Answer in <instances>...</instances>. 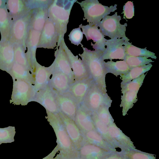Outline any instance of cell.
I'll return each instance as SVG.
<instances>
[{"instance_id": "obj_14", "label": "cell", "mask_w": 159, "mask_h": 159, "mask_svg": "<svg viewBox=\"0 0 159 159\" xmlns=\"http://www.w3.org/2000/svg\"><path fill=\"white\" fill-rule=\"evenodd\" d=\"M40 90L35 93L34 101L41 104L47 112L58 113L60 111L55 95L51 89L48 87Z\"/></svg>"}, {"instance_id": "obj_19", "label": "cell", "mask_w": 159, "mask_h": 159, "mask_svg": "<svg viewBox=\"0 0 159 159\" xmlns=\"http://www.w3.org/2000/svg\"><path fill=\"white\" fill-rule=\"evenodd\" d=\"M74 120L83 134L96 130L91 113L83 106L77 110Z\"/></svg>"}, {"instance_id": "obj_22", "label": "cell", "mask_w": 159, "mask_h": 159, "mask_svg": "<svg viewBox=\"0 0 159 159\" xmlns=\"http://www.w3.org/2000/svg\"><path fill=\"white\" fill-rule=\"evenodd\" d=\"M83 135L84 143L92 144L112 152H119L115 148L107 142L96 130L88 131L83 134Z\"/></svg>"}, {"instance_id": "obj_16", "label": "cell", "mask_w": 159, "mask_h": 159, "mask_svg": "<svg viewBox=\"0 0 159 159\" xmlns=\"http://www.w3.org/2000/svg\"><path fill=\"white\" fill-rule=\"evenodd\" d=\"M55 96L59 109L67 116L74 120L77 107L75 101L69 95L57 92Z\"/></svg>"}, {"instance_id": "obj_26", "label": "cell", "mask_w": 159, "mask_h": 159, "mask_svg": "<svg viewBox=\"0 0 159 159\" xmlns=\"http://www.w3.org/2000/svg\"><path fill=\"white\" fill-rule=\"evenodd\" d=\"M51 79V83L57 92L64 93L69 89L70 80L64 74L54 70Z\"/></svg>"}, {"instance_id": "obj_23", "label": "cell", "mask_w": 159, "mask_h": 159, "mask_svg": "<svg viewBox=\"0 0 159 159\" xmlns=\"http://www.w3.org/2000/svg\"><path fill=\"white\" fill-rule=\"evenodd\" d=\"M48 18V10L46 8H39L32 10L30 29L41 32Z\"/></svg>"}, {"instance_id": "obj_36", "label": "cell", "mask_w": 159, "mask_h": 159, "mask_svg": "<svg viewBox=\"0 0 159 159\" xmlns=\"http://www.w3.org/2000/svg\"><path fill=\"white\" fill-rule=\"evenodd\" d=\"M69 40L75 45L78 46L81 43L83 37V34L80 27L73 29L68 35Z\"/></svg>"}, {"instance_id": "obj_32", "label": "cell", "mask_w": 159, "mask_h": 159, "mask_svg": "<svg viewBox=\"0 0 159 159\" xmlns=\"http://www.w3.org/2000/svg\"><path fill=\"white\" fill-rule=\"evenodd\" d=\"M124 60L131 69L143 66L154 62L147 57H134L127 55H126Z\"/></svg>"}, {"instance_id": "obj_30", "label": "cell", "mask_w": 159, "mask_h": 159, "mask_svg": "<svg viewBox=\"0 0 159 159\" xmlns=\"http://www.w3.org/2000/svg\"><path fill=\"white\" fill-rule=\"evenodd\" d=\"M152 66L151 63L140 66L132 68L126 74L120 76L121 85L135 79L149 71Z\"/></svg>"}, {"instance_id": "obj_28", "label": "cell", "mask_w": 159, "mask_h": 159, "mask_svg": "<svg viewBox=\"0 0 159 159\" xmlns=\"http://www.w3.org/2000/svg\"><path fill=\"white\" fill-rule=\"evenodd\" d=\"M129 41V39L125 40L124 44L126 55L134 57H146L155 59H157L155 53L147 50L146 47L142 48L137 47L132 45V43H130Z\"/></svg>"}, {"instance_id": "obj_6", "label": "cell", "mask_w": 159, "mask_h": 159, "mask_svg": "<svg viewBox=\"0 0 159 159\" xmlns=\"http://www.w3.org/2000/svg\"><path fill=\"white\" fill-rule=\"evenodd\" d=\"M83 101V107L90 113L96 112L103 105L111 106L112 101L107 93H103L94 82Z\"/></svg>"}, {"instance_id": "obj_29", "label": "cell", "mask_w": 159, "mask_h": 159, "mask_svg": "<svg viewBox=\"0 0 159 159\" xmlns=\"http://www.w3.org/2000/svg\"><path fill=\"white\" fill-rule=\"evenodd\" d=\"M138 91H131L127 92L121 96L120 107H122V113L125 116L129 109L132 108L138 101L137 94Z\"/></svg>"}, {"instance_id": "obj_21", "label": "cell", "mask_w": 159, "mask_h": 159, "mask_svg": "<svg viewBox=\"0 0 159 159\" xmlns=\"http://www.w3.org/2000/svg\"><path fill=\"white\" fill-rule=\"evenodd\" d=\"M93 82V80L90 77L74 84L69 89L71 96L75 101L84 100Z\"/></svg>"}, {"instance_id": "obj_31", "label": "cell", "mask_w": 159, "mask_h": 159, "mask_svg": "<svg viewBox=\"0 0 159 159\" xmlns=\"http://www.w3.org/2000/svg\"><path fill=\"white\" fill-rule=\"evenodd\" d=\"M120 152L126 159H157L154 154L137 149H126Z\"/></svg>"}, {"instance_id": "obj_33", "label": "cell", "mask_w": 159, "mask_h": 159, "mask_svg": "<svg viewBox=\"0 0 159 159\" xmlns=\"http://www.w3.org/2000/svg\"><path fill=\"white\" fill-rule=\"evenodd\" d=\"M146 75L144 74L139 77L121 85V93L123 94L131 91H139L143 84Z\"/></svg>"}, {"instance_id": "obj_4", "label": "cell", "mask_w": 159, "mask_h": 159, "mask_svg": "<svg viewBox=\"0 0 159 159\" xmlns=\"http://www.w3.org/2000/svg\"><path fill=\"white\" fill-rule=\"evenodd\" d=\"M77 3L83 11L85 19L91 26L96 25L105 16L117 9V4L108 7L102 5L98 0H85Z\"/></svg>"}, {"instance_id": "obj_9", "label": "cell", "mask_w": 159, "mask_h": 159, "mask_svg": "<svg viewBox=\"0 0 159 159\" xmlns=\"http://www.w3.org/2000/svg\"><path fill=\"white\" fill-rule=\"evenodd\" d=\"M129 39L126 37L122 38H114L106 39L105 46L107 48L101 55L102 59L104 60L120 59L124 60L126 55L124 45L125 41Z\"/></svg>"}, {"instance_id": "obj_40", "label": "cell", "mask_w": 159, "mask_h": 159, "mask_svg": "<svg viewBox=\"0 0 159 159\" xmlns=\"http://www.w3.org/2000/svg\"><path fill=\"white\" fill-rule=\"evenodd\" d=\"M53 159H63L62 157L61 156L60 154L58 153H57L55 157H54Z\"/></svg>"}, {"instance_id": "obj_2", "label": "cell", "mask_w": 159, "mask_h": 159, "mask_svg": "<svg viewBox=\"0 0 159 159\" xmlns=\"http://www.w3.org/2000/svg\"><path fill=\"white\" fill-rule=\"evenodd\" d=\"M83 52L79 55L86 66L90 76L94 83L104 93H107L105 82L106 74L101 57L102 53L100 51L91 50L81 45Z\"/></svg>"}, {"instance_id": "obj_38", "label": "cell", "mask_w": 159, "mask_h": 159, "mask_svg": "<svg viewBox=\"0 0 159 159\" xmlns=\"http://www.w3.org/2000/svg\"><path fill=\"white\" fill-rule=\"evenodd\" d=\"M102 159H126L120 152H112Z\"/></svg>"}, {"instance_id": "obj_17", "label": "cell", "mask_w": 159, "mask_h": 159, "mask_svg": "<svg viewBox=\"0 0 159 159\" xmlns=\"http://www.w3.org/2000/svg\"><path fill=\"white\" fill-rule=\"evenodd\" d=\"M108 128L110 136L118 147L121 149V151L126 149H136L129 138L117 127L115 123L108 125Z\"/></svg>"}, {"instance_id": "obj_11", "label": "cell", "mask_w": 159, "mask_h": 159, "mask_svg": "<svg viewBox=\"0 0 159 159\" xmlns=\"http://www.w3.org/2000/svg\"><path fill=\"white\" fill-rule=\"evenodd\" d=\"M73 144L78 150L84 143L82 133L75 120L61 111L58 113Z\"/></svg>"}, {"instance_id": "obj_18", "label": "cell", "mask_w": 159, "mask_h": 159, "mask_svg": "<svg viewBox=\"0 0 159 159\" xmlns=\"http://www.w3.org/2000/svg\"><path fill=\"white\" fill-rule=\"evenodd\" d=\"M111 152L100 147L85 143L78 150V159H102Z\"/></svg>"}, {"instance_id": "obj_24", "label": "cell", "mask_w": 159, "mask_h": 159, "mask_svg": "<svg viewBox=\"0 0 159 159\" xmlns=\"http://www.w3.org/2000/svg\"><path fill=\"white\" fill-rule=\"evenodd\" d=\"M30 71L29 69L16 63L13 64L7 72L11 76L13 80H24L33 84V74Z\"/></svg>"}, {"instance_id": "obj_35", "label": "cell", "mask_w": 159, "mask_h": 159, "mask_svg": "<svg viewBox=\"0 0 159 159\" xmlns=\"http://www.w3.org/2000/svg\"><path fill=\"white\" fill-rule=\"evenodd\" d=\"M15 134L14 126H9L4 128H0V145L2 143L14 142Z\"/></svg>"}, {"instance_id": "obj_25", "label": "cell", "mask_w": 159, "mask_h": 159, "mask_svg": "<svg viewBox=\"0 0 159 159\" xmlns=\"http://www.w3.org/2000/svg\"><path fill=\"white\" fill-rule=\"evenodd\" d=\"M103 65L106 74L111 73L116 77L126 74L131 69L124 60L116 62L110 61L106 62L104 61Z\"/></svg>"}, {"instance_id": "obj_20", "label": "cell", "mask_w": 159, "mask_h": 159, "mask_svg": "<svg viewBox=\"0 0 159 159\" xmlns=\"http://www.w3.org/2000/svg\"><path fill=\"white\" fill-rule=\"evenodd\" d=\"M41 32L30 29L28 36V60L33 72L37 62L36 57V51L39 41Z\"/></svg>"}, {"instance_id": "obj_10", "label": "cell", "mask_w": 159, "mask_h": 159, "mask_svg": "<svg viewBox=\"0 0 159 159\" xmlns=\"http://www.w3.org/2000/svg\"><path fill=\"white\" fill-rule=\"evenodd\" d=\"M69 61L74 78L84 80L91 77L85 64L78 55L75 56L66 46L64 38L60 41Z\"/></svg>"}, {"instance_id": "obj_34", "label": "cell", "mask_w": 159, "mask_h": 159, "mask_svg": "<svg viewBox=\"0 0 159 159\" xmlns=\"http://www.w3.org/2000/svg\"><path fill=\"white\" fill-rule=\"evenodd\" d=\"M111 107L108 105H103L96 112L99 120L108 126L114 123V119L109 111Z\"/></svg>"}, {"instance_id": "obj_5", "label": "cell", "mask_w": 159, "mask_h": 159, "mask_svg": "<svg viewBox=\"0 0 159 159\" xmlns=\"http://www.w3.org/2000/svg\"><path fill=\"white\" fill-rule=\"evenodd\" d=\"M121 16L116 12L112 16L107 15L96 25L104 36L111 39L126 38L125 31L127 25L126 23L121 24Z\"/></svg>"}, {"instance_id": "obj_12", "label": "cell", "mask_w": 159, "mask_h": 159, "mask_svg": "<svg viewBox=\"0 0 159 159\" xmlns=\"http://www.w3.org/2000/svg\"><path fill=\"white\" fill-rule=\"evenodd\" d=\"M55 59L52 64L54 70L64 74L72 81L74 78L68 57L60 41L54 53Z\"/></svg>"}, {"instance_id": "obj_13", "label": "cell", "mask_w": 159, "mask_h": 159, "mask_svg": "<svg viewBox=\"0 0 159 159\" xmlns=\"http://www.w3.org/2000/svg\"><path fill=\"white\" fill-rule=\"evenodd\" d=\"M79 27L82 29V33L87 41L92 40L95 43L94 44H92L93 49L102 53L106 49L105 42L107 39L98 27L96 25L91 26L89 25H83L82 24L80 25Z\"/></svg>"}, {"instance_id": "obj_37", "label": "cell", "mask_w": 159, "mask_h": 159, "mask_svg": "<svg viewBox=\"0 0 159 159\" xmlns=\"http://www.w3.org/2000/svg\"><path fill=\"white\" fill-rule=\"evenodd\" d=\"M123 10V18L130 19L132 18L134 15V8L133 2H127L124 5Z\"/></svg>"}, {"instance_id": "obj_7", "label": "cell", "mask_w": 159, "mask_h": 159, "mask_svg": "<svg viewBox=\"0 0 159 159\" xmlns=\"http://www.w3.org/2000/svg\"><path fill=\"white\" fill-rule=\"evenodd\" d=\"M13 89L10 103L26 105L32 100L34 94L33 85L22 80H13Z\"/></svg>"}, {"instance_id": "obj_3", "label": "cell", "mask_w": 159, "mask_h": 159, "mask_svg": "<svg viewBox=\"0 0 159 159\" xmlns=\"http://www.w3.org/2000/svg\"><path fill=\"white\" fill-rule=\"evenodd\" d=\"M77 0H54L48 8V17L54 23L59 33L60 39L66 32L72 7Z\"/></svg>"}, {"instance_id": "obj_27", "label": "cell", "mask_w": 159, "mask_h": 159, "mask_svg": "<svg viewBox=\"0 0 159 159\" xmlns=\"http://www.w3.org/2000/svg\"><path fill=\"white\" fill-rule=\"evenodd\" d=\"M91 114L97 131L107 142L116 149L119 148L115 142L110 136L108 133V126L99 120L96 112L91 113Z\"/></svg>"}, {"instance_id": "obj_39", "label": "cell", "mask_w": 159, "mask_h": 159, "mask_svg": "<svg viewBox=\"0 0 159 159\" xmlns=\"http://www.w3.org/2000/svg\"><path fill=\"white\" fill-rule=\"evenodd\" d=\"M59 148L57 145L53 149L52 151L48 155L42 159H53L56 154L58 152Z\"/></svg>"}, {"instance_id": "obj_15", "label": "cell", "mask_w": 159, "mask_h": 159, "mask_svg": "<svg viewBox=\"0 0 159 159\" xmlns=\"http://www.w3.org/2000/svg\"><path fill=\"white\" fill-rule=\"evenodd\" d=\"M54 70L52 64L50 66L45 67L36 62L33 72L34 78L33 88L34 95L45 86Z\"/></svg>"}, {"instance_id": "obj_1", "label": "cell", "mask_w": 159, "mask_h": 159, "mask_svg": "<svg viewBox=\"0 0 159 159\" xmlns=\"http://www.w3.org/2000/svg\"><path fill=\"white\" fill-rule=\"evenodd\" d=\"M48 120L57 138L58 153L63 159H78V151L69 137L58 113L47 111Z\"/></svg>"}, {"instance_id": "obj_8", "label": "cell", "mask_w": 159, "mask_h": 159, "mask_svg": "<svg viewBox=\"0 0 159 159\" xmlns=\"http://www.w3.org/2000/svg\"><path fill=\"white\" fill-rule=\"evenodd\" d=\"M61 40L57 27L48 17L41 32L38 48L53 49L57 47Z\"/></svg>"}]
</instances>
